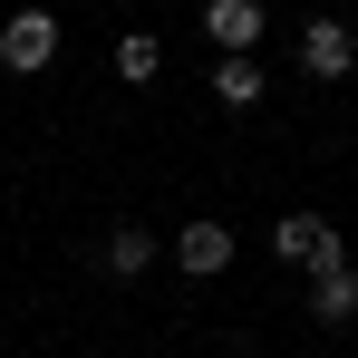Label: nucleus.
<instances>
[{
  "instance_id": "obj_1",
  "label": "nucleus",
  "mask_w": 358,
  "mask_h": 358,
  "mask_svg": "<svg viewBox=\"0 0 358 358\" xmlns=\"http://www.w3.org/2000/svg\"><path fill=\"white\" fill-rule=\"evenodd\" d=\"M49 59H59V20H49V10H20V20L0 29V68H20V78H39Z\"/></svg>"
},
{
  "instance_id": "obj_5",
  "label": "nucleus",
  "mask_w": 358,
  "mask_h": 358,
  "mask_svg": "<svg viewBox=\"0 0 358 358\" xmlns=\"http://www.w3.org/2000/svg\"><path fill=\"white\" fill-rule=\"evenodd\" d=\"M203 29H213L223 49H252V39H262V0H213V10H203Z\"/></svg>"
},
{
  "instance_id": "obj_4",
  "label": "nucleus",
  "mask_w": 358,
  "mask_h": 358,
  "mask_svg": "<svg viewBox=\"0 0 358 358\" xmlns=\"http://www.w3.org/2000/svg\"><path fill=\"white\" fill-rule=\"evenodd\" d=\"M358 310V271L349 262H320V271H310V320H349Z\"/></svg>"
},
{
  "instance_id": "obj_7",
  "label": "nucleus",
  "mask_w": 358,
  "mask_h": 358,
  "mask_svg": "<svg viewBox=\"0 0 358 358\" xmlns=\"http://www.w3.org/2000/svg\"><path fill=\"white\" fill-rule=\"evenodd\" d=\"M233 262V233L223 223H184V271H223Z\"/></svg>"
},
{
  "instance_id": "obj_9",
  "label": "nucleus",
  "mask_w": 358,
  "mask_h": 358,
  "mask_svg": "<svg viewBox=\"0 0 358 358\" xmlns=\"http://www.w3.org/2000/svg\"><path fill=\"white\" fill-rule=\"evenodd\" d=\"M117 78H155V39H145V29H136V39L117 49Z\"/></svg>"
},
{
  "instance_id": "obj_6",
  "label": "nucleus",
  "mask_w": 358,
  "mask_h": 358,
  "mask_svg": "<svg viewBox=\"0 0 358 358\" xmlns=\"http://www.w3.org/2000/svg\"><path fill=\"white\" fill-rule=\"evenodd\" d=\"M213 97H223V107H252V97H262V59H252V49H223V68H213Z\"/></svg>"
},
{
  "instance_id": "obj_8",
  "label": "nucleus",
  "mask_w": 358,
  "mask_h": 358,
  "mask_svg": "<svg viewBox=\"0 0 358 358\" xmlns=\"http://www.w3.org/2000/svg\"><path fill=\"white\" fill-rule=\"evenodd\" d=\"M145 262H155V233H136V223H117V233H107V271H126V281H136Z\"/></svg>"
},
{
  "instance_id": "obj_2",
  "label": "nucleus",
  "mask_w": 358,
  "mask_h": 358,
  "mask_svg": "<svg viewBox=\"0 0 358 358\" xmlns=\"http://www.w3.org/2000/svg\"><path fill=\"white\" fill-rule=\"evenodd\" d=\"M300 68H310V78H349L358 68L349 29H339V20H310V29H300Z\"/></svg>"
},
{
  "instance_id": "obj_3",
  "label": "nucleus",
  "mask_w": 358,
  "mask_h": 358,
  "mask_svg": "<svg viewBox=\"0 0 358 358\" xmlns=\"http://www.w3.org/2000/svg\"><path fill=\"white\" fill-rule=\"evenodd\" d=\"M281 252H291V262H310V271H320V262H339V233H329V223H320V213H281Z\"/></svg>"
}]
</instances>
